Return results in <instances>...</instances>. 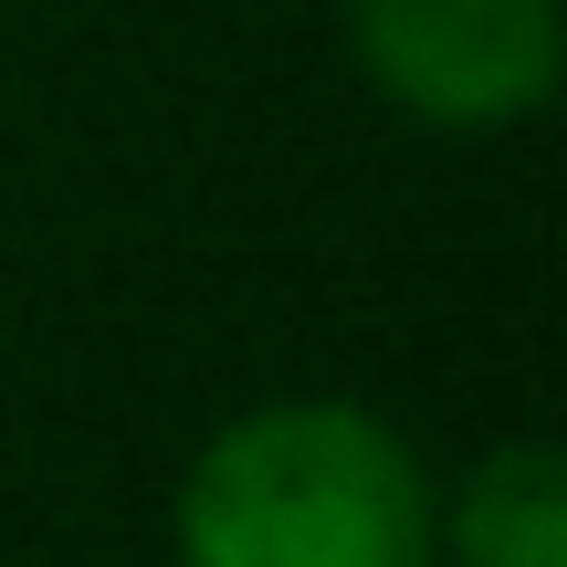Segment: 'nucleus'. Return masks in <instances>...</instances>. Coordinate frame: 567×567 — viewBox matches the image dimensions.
I'll use <instances>...</instances> for the list:
<instances>
[{
  "instance_id": "obj_3",
  "label": "nucleus",
  "mask_w": 567,
  "mask_h": 567,
  "mask_svg": "<svg viewBox=\"0 0 567 567\" xmlns=\"http://www.w3.org/2000/svg\"><path fill=\"white\" fill-rule=\"evenodd\" d=\"M431 567H567V452L547 431L484 442L431 484Z\"/></svg>"
},
{
  "instance_id": "obj_1",
  "label": "nucleus",
  "mask_w": 567,
  "mask_h": 567,
  "mask_svg": "<svg viewBox=\"0 0 567 567\" xmlns=\"http://www.w3.org/2000/svg\"><path fill=\"white\" fill-rule=\"evenodd\" d=\"M431 452L347 389H274L189 442L168 567H431Z\"/></svg>"
},
{
  "instance_id": "obj_2",
  "label": "nucleus",
  "mask_w": 567,
  "mask_h": 567,
  "mask_svg": "<svg viewBox=\"0 0 567 567\" xmlns=\"http://www.w3.org/2000/svg\"><path fill=\"white\" fill-rule=\"evenodd\" d=\"M337 42L421 137H515L567 84V0H337Z\"/></svg>"
}]
</instances>
